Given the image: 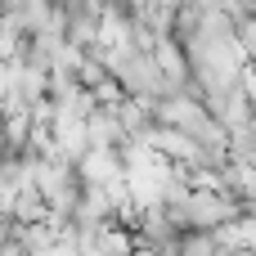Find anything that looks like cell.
<instances>
[{
  "label": "cell",
  "mask_w": 256,
  "mask_h": 256,
  "mask_svg": "<svg viewBox=\"0 0 256 256\" xmlns=\"http://www.w3.org/2000/svg\"><path fill=\"white\" fill-rule=\"evenodd\" d=\"M238 40L248 45V54L256 58V18H243V22H238Z\"/></svg>",
  "instance_id": "cell-1"
},
{
  "label": "cell",
  "mask_w": 256,
  "mask_h": 256,
  "mask_svg": "<svg viewBox=\"0 0 256 256\" xmlns=\"http://www.w3.org/2000/svg\"><path fill=\"white\" fill-rule=\"evenodd\" d=\"M22 202H36V194H22ZM18 212H22V216H45L40 207H18Z\"/></svg>",
  "instance_id": "cell-2"
}]
</instances>
